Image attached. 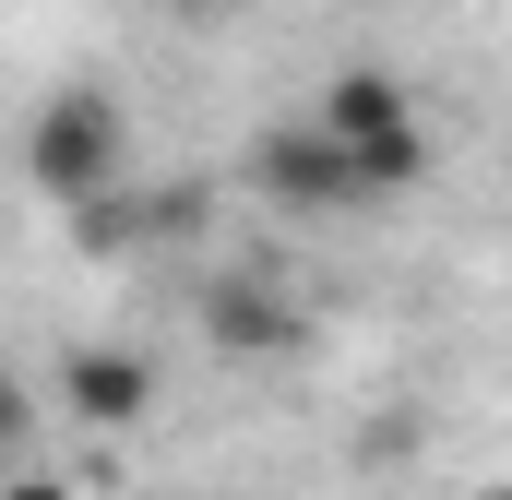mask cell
Returning <instances> with one entry per match:
<instances>
[{
    "instance_id": "obj_3",
    "label": "cell",
    "mask_w": 512,
    "mask_h": 500,
    "mask_svg": "<svg viewBox=\"0 0 512 500\" xmlns=\"http://www.w3.org/2000/svg\"><path fill=\"white\" fill-rule=\"evenodd\" d=\"M239 179H251V191L286 215V227H322V215H358V203H370L358 155L322 131V108H298V120H262V131H251V155H239Z\"/></svg>"
},
{
    "instance_id": "obj_6",
    "label": "cell",
    "mask_w": 512,
    "mask_h": 500,
    "mask_svg": "<svg viewBox=\"0 0 512 500\" xmlns=\"http://www.w3.org/2000/svg\"><path fill=\"white\" fill-rule=\"evenodd\" d=\"M0 500H72V477H48V465H12V489Z\"/></svg>"
},
{
    "instance_id": "obj_1",
    "label": "cell",
    "mask_w": 512,
    "mask_h": 500,
    "mask_svg": "<svg viewBox=\"0 0 512 500\" xmlns=\"http://www.w3.org/2000/svg\"><path fill=\"white\" fill-rule=\"evenodd\" d=\"M24 179H36V203H60V215L108 203V191L131 179V108L108 96V84L36 96V120H24Z\"/></svg>"
},
{
    "instance_id": "obj_5",
    "label": "cell",
    "mask_w": 512,
    "mask_h": 500,
    "mask_svg": "<svg viewBox=\"0 0 512 500\" xmlns=\"http://www.w3.org/2000/svg\"><path fill=\"white\" fill-rule=\"evenodd\" d=\"M60 405H72L96 441H120V429L155 417V370H143L131 346H72V358H60Z\"/></svg>"
},
{
    "instance_id": "obj_4",
    "label": "cell",
    "mask_w": 512,
    "mask_h": 500,
    "mask_svg": "<svg viewBox=\"0 0 512 500\" xmlns=\"http://www.w3.org/2000/svg\"><path fill=\"white\" fill-rule=\"evenodd\" d=\"M203 346L227 370H274L310 346V310L286 298V274H203Z\"/></svg>"
},
{
    "instance_id": "obj_2",
    "label": "cell",
    "mask_w": 512,
    "mask_h": 500,
    "mask_svg": "<svg viewBox=\"0 0 512 500\" xmlns=\"http://www.w3.org/2000/svg\"><path fill=\"white\" fill-rule=\"evenodd\" d=\"M322 131L358 155V179H370V203H393V191H417L429 179V108H417V84L405 72H382V60H346L322 96Z\"/></svg>"
}]
</instances>
